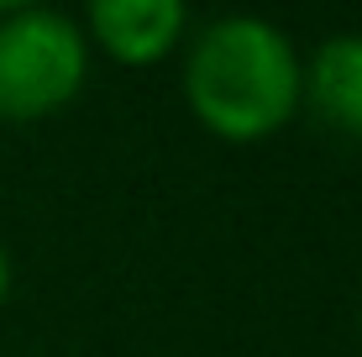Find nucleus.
Segmentation results:
<instances>
[{
  "label": "nucleus",
  "instance_id": "4",
  "mask_svg": "<svg viewBox=\"0 0 362 357\" xmlns=\"http://www.w3.org/2000/svg\"><path fill=\"white\" fill-rule=\"evenodd\" d=\"M305 95L326 127L362 137V32H331L305 69Z\"/></svg>",
  "mask_w": 362,
  "mask_h": 357
},
{
  "label": "nucleus",
  "instance_id": "1",
  "mask_svg": "<svg viewBox=\"0 0 362 357\" xmlns=\"http://www.w3.org/2000/svg\"><path fill=\"white\" fill-rule=\"evenodd\" d=\"M305 69L294 42L263 16H221L199 32L184 64L194 116L226 142H257L294 116Z\"/></svg>",
  "mask_w": 362,
  "mask_h": 357
},
{
  "label": "nucleus",
  "instance_id": "3",
  "mask_svg": "<svg viewBox=\"0 0 362 357\" xmlns=\"http://www.w3.org/2000/svg\"><path fill=\"white\" fill-rule=\"evenodd\" d=\"M189 11L179 0H95L90 6V32L121 64H153L184 37Z\"/></svg>",
  "mask_w": 362,
  "mask_h": 357
},
{
  "label": "nucleus",
  "instance_id": "2",
  "mask_svg": "<svg viewBox=\"0 0 362 357\" xmlns=\"http://www.w3.org/2000/svg\"><path fill=\"white\" fill-rule=\"evenodd\" d=\"M90 69L84 27L64 11L21 6L0 21V116L32 121L74 100Z\"/></svg>",
  "mask_w": 362,
  "mask_h": 357
},
{
  "label": "nucleus",
  "instance_id": "5",
  "mask_svg": "<svg viewBox=\"0 0 362 357\" xmlns=\"http://www.w3.org/2000/svg\"><path fill=\"white\" fill-rule=\"evenodd\" d=\"M6 294H11V257L0 247V305H6Z\"/></svg>",
  "mask_w": 362,
  "mask_h": 357
}]
</instances>
